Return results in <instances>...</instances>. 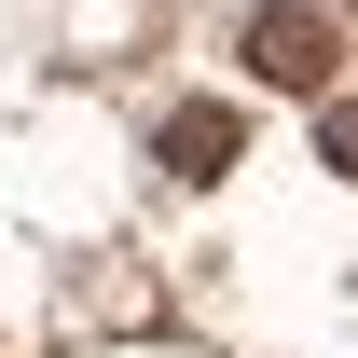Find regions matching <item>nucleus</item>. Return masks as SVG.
Listing matches in <instances>:
<instances>
[{
  "mask_svg": "<svg viewBox=\"0 0 358 358\" xmlns=\"http://www.w3.org/2000/svg\"><path fill=\"white\" fill-rule=\"evenodd\" d=\"M152 152H166V179H221L234 152H248V124H234V110H166Z\"/></svg>",
  "mask_w": 358,
  "mask_h": 358,
  "instance_id": "2",
  "label": "nucleus"
},
{
  "mask_svg": "<svg viewBox=\"0 0 358 358\" xmlns=\"http://www.w3.org/2000/svg\"><path fill=\"white\" fill-rule=\"evenodd\" d=\"M317 152H331V166L358 179V96H345V110H331V124H317Z\"/></svg>",
  "mask_w": 358,
  "mask_h": 358,
  "instance_id": "3",
  "label": "nucleus"
},
{
  "mask_svg": "<svg viewBox=\"0 0 358 358\" xmlns=\"http://www.w3.org/2000/svg\"><path fill=\"white\" fill-rule=\"evenodd\" d=\"M248 69H262V83H289V96H317L331 69H345V28H331V14H303V0H275V14H248Z\"/></svg>",
  "mask_w": 358,
  "mask_h": 358,
  "instance_id": "1",
  "label": "nucleus"
}]
</instances>
